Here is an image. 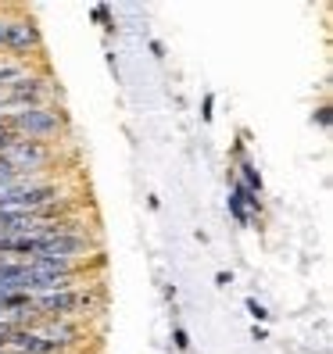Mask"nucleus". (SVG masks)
I'll use <instances>...</instances> for the list:
<instances>
[{
	"label": "nucleus",
	"mask_w": 333,
	"mask_h": 354,
	"mask_svg": "<svg viewBox=\"0 0 333 354\" xmlns=\"http://www.w3.org/2000/svg\"><path fill=\"white\" fill-rule=\"evenodd\" d=\"M29 304L39 319H82L104 308V290L100 286L47 290V294H29Z\"/></svg>",
	"instance_id": "obj_1"
},
{
	"label": "nucleus",
	"mask_w": 333,
	"mask_h": 354,
	"mask_svg": "<svg viewBox=\"0 0 333 354\" xmlns=\"http://www.w3.org/2000/svg\"><path fill=\"white\" fill-rule=\"evenodd\" d=\"M4 126L18 136V140H39V143H51L54 136L65 133V111L61 108H26V111H15Z\"/></svg>",
	"instance_id": "obj_2"
},
{
	"label": "nucleus",
	"mask_w": 333,
	"mask_h": 354,
	"mask_svg": "<svg viewBox=\"0 0 333 354\" xmlns=\"http://www.w3.org/2000/svg\"><path fill=\"white\" fill-rule=\"evenodd\" d=\"M0 50H11L18 61H29L33 54L44 50L39 26L29 15H4L0 11Z\"/></svg>",
	"instance_id": "obj_3"
},
{
	"label": "nucleus",
	"mask_w": 333,
	"mask_h": 354,
	"mask_svg": "<svg viewBox=\"0 0 333 354\" xmlns=\"http://www.w3.org/2000/svg\"><path fill=\"white\" fill-rule=\"evenodd\" d=\"M0 161H4L15 176L44 179V169H51V161H54V147L51 143H39V140H15L0 151Z\"/></svg>",
	"instance_id": "obj_4"
},
{
	"label": "nucleus",
	"mask_w": 333,
	"mask_h": 354,
	"mask_svg": "<svg viewBox=\"0 0 333 354\" xmlns=\"http://www.w3.org/2000/svg\"><path fill=\"white\" fill-rule=\"evenodd\" d=\"M29 329L36 333V337L51 340L61 354H65L69 347H75V344H82V326L72 322V319H36Z\"/></svg>",
	"instance_id": "obj_5"
},
{
	"label": "nucleus",
	"mask_w": 333,
	"mask_h": 354,
	"mask_svg": "<svg viewBox=\"0 0 333 354\" xmlns=\"http://www.w3.org/2000/svg\"><path fill=\"white\" fill-rule=\"evenodd\" d=\"M237 183L244 186V190H251L255 197H262V176H258V169H255V165L247 161V158L237 165Z\"/></svg>",
	"instance_id": "obj_6"
},
{
	"label": "nucleus",
	"mask_w": 333,
	"mask_h": 354,
	"mask_svg": "<svg viewBox=\"0 0 333 354\" xmlns=\"http://www.w3.org/2000/svg\"><path fill=\"white\" fill-rule=\"evenodd\" d=\"M90 18L93 22H100L108 32H115V22H111V8L108 4H97V8H90Z\"/></svg>",
	"instance_id": "obj_7"
},
{
	"label": "nucleus",
	"mask_w": 333,
	"mask_h": 354,
	"mask_svg": "<svg viewBox=\"0 0 333 354\" xmlns=\"http://www.w3.org/2000/svg\"><path fill=\"white\" fill-rule=\"evenodd\" d=\"M247 311H251V319H255V326L269 319V308H265V304H258L255 297H247Z\"/></svg>",
	"instance_id": "obj_8"
},
{
	"label": "nucleus",
	"mask_w": 333,
	"mask_h": 354,
	"mask_svg": "<svg viewBox=\"0 0 333 354\" xmlns=\"http://www.w3.org/2000/svg\"><path fill=\"white\" fill-rule=\"evenodd\" d=\"M212 108H215V97L208 93V97H204V104H201V118H204V122H212V115H215Z\"/></svg>",
	"instance_id": "obj_9"
},
{
	"label": "nucleus",
	"mask_w": 333,
	"mask_h": 354,
	"mask_svg": "<svg viewBox=\"0 0 333 354\" xmlns=\"http://www.w3.org/2000/svg\"><path fill=\"white\" fill-rule=\"evenodd\" d=\"M172 340H176V347H179V351H186V347H190V337H186L183 329H172Z\"/></svg>",
	"instance_id": "obj_10"
},
{
	"label": "nucleus",
	"mask_w": 333,
	"mask_h": 354,
	"mask_svg": "<svg viewBox=\"0 0 333 354\" xmlns=\"http://www.w3.org/2000/svg\"><path fill=\"white\" fill-rule=\"evenodd\" d=\"M316 122H319L323 129H330V108H326V104H323V108L316 111Z\"/></svg>",
	"instance_id": "obj_11"
},
{
	"label": "nucleus",
	"mask_w": 333,
	"mask_h": 354,
	"mask_svg": "<svg viewBox=\"0 0 333 354\" xmlns=\"http://www.w3.org/2000/svg\"><path fill=\"white\" fill-rule=\"evenodd\" d=\"M151 54H154V57H165V47L158 44V39H151Z\"/></svg>",
	"instance_id": "obj_12"
},
{
	"label": "nucleus",
	"mask_w": 333,
	"mask_h": 354,
	"mask_svg": "<svg viewBox=\"0 0 333 354\" xmlns=\"http://www.w3.org/2000/svg\"><path fill=\"white\" fill-rule=\"evenodd\" d=\"M251 337H255V340H269V333H265L262 326H255V329H251Z\"/></svg>",
	"instance_id": "obj_13"
}]
</instances>
